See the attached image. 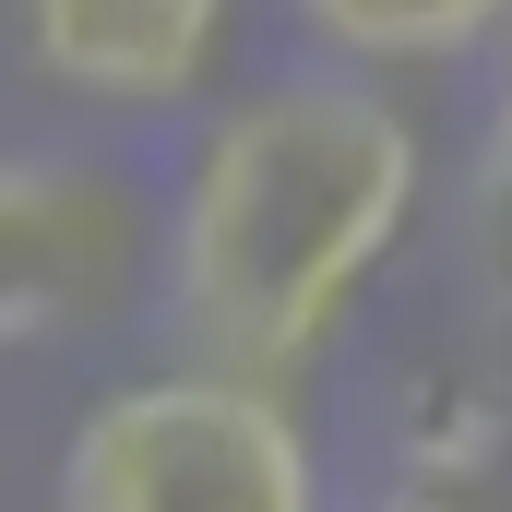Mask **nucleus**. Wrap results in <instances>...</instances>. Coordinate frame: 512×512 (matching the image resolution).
I'll list each match as a JSON object with an SVG mask.
<instances>
[{"mask_svg":"<svg viewBox=\"0 0 512 512\" xmlns=\"http://www.w3.org/2000/svg\"><path fill=\"white\" fill-rule=\"evenodd\" d=\"M429 191V131L393 84L334 60L262 72L191 131L155 203V298L203 370L298 393L417 239Z\"/></svg>","mask_w":512,"mask_h":512,"instance_id":"obj_1","label":"nucleus"},{"mask_svg":"<svg viewBox=\"0 0 512 512\" xmlns=\"http://www.w3.org/2000/svg\"><path fill=\"white\" fill-rule=\"evenodd\" d=\"M48 512H334V477L286 382L179 358L72 417Z\"/></svg>","mask_w":512,"mask_h":512,"instance_id":"obj_2","label":"nucleus"},{"mask_svg":"<svg viewBox=\"0 0 512 512\" xmlns=\"http://www.w3.org/2000/svg\"><path fill=\"white\" fill-rule=\"evenodd\" d=\"M155 286V203L96 155H0V358L108 334Z\"/></svg>","mask_w":512,"mask_h":512,"instance_id":"obj_3","label":"nucleus"},{"mask_svg":"<svg viewBox=\"0 0 512 512\" xmlns=\"http://www.w3.org/2000/svg\"><path fill=\"white\" fill-rule=\"evenodd\" d=\"M12 48L48 96L96 120H167L227 72L239 0H0Z\"/></svg>","mask_w":512,"mask_h":512,"instance_id":"obj_4","label":"nucleus"},{"mask_svg":"<svg viewBox=\"0 0 512 512\" xmlns=\"http://www.w3.org/2000/svg\"><path fill=\"white\" fill-rule=\"evenodd\" d=\"M286 24L334 60V72H441V60H489L512 0H286Z\"/></svg>","mask_w":512,"mask_h":512,"instance_id":"obj_5","label":"nucleus"},{"mask_svg":"<svg viewBox=\"0 0 512 512\" xmlns=\"http://www.w3.org/2000/svg\"><path fill=\"white\" fill-rule=\"evenodd\" d=\"M453 274H465L477 322H512V24L489 48V108L453 167Z\"/></svg>","mask_w":512,"mask_h":512,"instance_id":"obj_6","label":"nucleus"},{"mask_svg":"<svg viewBox=\"0 0 512 512\" xmlns=\"http://www.w3.org/2000/svg\"><path fill=\"white\" fill-rule=\"evenodd\" d=\"M370 512H489V501H465V489H393V501H370Z\"/></svg>","mask_w":512,"mask_h":512,"instance_id":"obj_7","label":"nucleus"}]
</instances>
